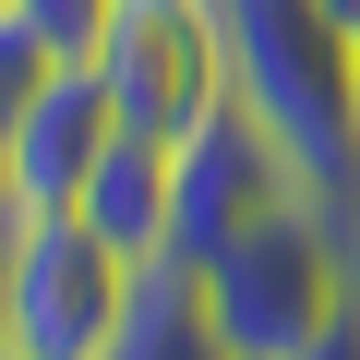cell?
<instances>
[{
  "instance_id": "cell-5",
  "label": "cell",
  "mask_w": 360,
  "mask_h": 360,
  "mask_svg": "<svg viewBox=\"0 0 360 360\" xmlns=\"http://www.w3.org/2000/svg\"><path fill=\"white\" fill-rule=\"evenodd\" d=\"M276 193H300L288 180V144L240 108V96H217L193 132H180V217H168V264H205L217 240H240Z\"/></svg>"
},
{
  "instance_id": "cell-12",
  "label": "cell",
  "mask_w": 360,
  "mask_h": 360,
  "mask_svg": "<svg viewBox=\"0 0 360 360\" xmlns=\"http://www.w3.org/2000/svg\"><path fill=\"white\" fill-rule=\"evenodd\" d=\"M13 240H25V193L0 180V276H13Z\"/></svg>"
},
{
  "instance_id": "cell-3",
  "label": "cell",
  "mask_w": 360,
  "mask_h": 360,
  "mask_svg": "<svg viewBox=\"0 0 360 360\" xmlns=\"http://www.w3.org/2000/svg\"><path fill=\"white\" fill-rule=\"evenodd\" d=\"M132 252L96 240L72 205H25V240H13V276H0V360H108L120 312H132Z\"/></svg>"
},
{
  "instance_id": "cell-8",
  "label": "cell",
  "mask_w": 360,
  "mask_h": 360,
  "mask_svg": "<svg viewBox=\"0 0 360 360\" xmlns=\"http://www.w3.org/2000/svg\"><path fill=\"white\" fill-rule=\"evenodd\" d=\"M108 360H240V348H229V324H217V300H205L193 264H144Z\"/></svg>"
},
{
  "instance_id": "cell-14",
  "label": "cell",
  "mask_w": 360,
  "mask_h": 360,
  "mask_svg": "<svg viewBox=\"0 0 360 360\" xmlns=\"http://www.w3.org/2000/svg\"><path fill=\"white\" fill-rule=\"evenodd\" d=\"M348 312H360V205H348Z\"/></svg>"
},
{
  "instance_id": "cell-2",
  "label": "cell",
  "mask_w": 360,
  "mask_h": 360,
  "mask_svg": "<svg viewBox=\"0 0 360 360\" xmlns=\"http://www.w3.org/2000/svg\"><path fill=\"white\" fill-rule=\"evenodd\" d=\"M193 276H205V300H217V324H229L240 360H288V348H312V336L348 312V205L276 193V205H264L240 240H217Z\"/></svg>"
},
{
  "instance_id": "cell-11",
  "label": "cell",
  "mask_w": 360,
  "mask_h": 360,
  "mask_svg": "<svg viewBox=\"0 0 360 360\" xmlns=\"http://www.w3.org/2000/svg\"><path fill=\"white\" fill-rule=\"evenodd\" d=\"M288 360H360V312H336V324H324L312 348H288Z\"/></svg>"
},
{
  "instance_id": "cell-10",
  "label": "cell",
  "mask_w": 360,
  "mask_h": 360,
  "mask_svg": "<svg viewBox=\"0 0 360 360\" xmlns=\"http://www.w3.org/2000/svg\"><path fill=\"white\" fill-rule=\"evenodd\" d=\"M0 13H25L49 60H96V37H108V13H120V0H0Z\"/></svg>"
},
{
  "instance_id": "cell-1",
  "label": "cell",
  "mask_w": 360,
  "mask_h": 360,
  "mask_svg": "<svg viewBox=\"0 0 360 360\" xmlns=\"http://www.w3.org/2000/svg\"><path fill=\"white\" fill-rule=\"evenodd\" d=\"M217 25H229L240 108L288 144V180L324 205H360V84H348L336 0H217Z\"/></svg>"
},
{
  "instance_id": "cell-4",
  "label": "cell",
  "mask_w": 360,
  "mask_h": 360,
  "mask_svg": "<svg viewBox=\"0 0 360 360\" xmlns=\"http://www.w3.org/2000/svg\"><path fill=\"white\" fill-rule=\"evenodd\" d=\"M96 84H108V108H120V132L180 144L217 96H240L217 0H120L108 37H96Z\"/></svg>"
},
{
  "instance_id": "cell-6",
  "label": "cell",
  "mask_w": 360,
  "mask_h": 360,
  "mask_svg": "<svg viewBox=\"0 0 360 360\" xmlns=\"http://www.w3.org/2000/svg\"><path fill=\"white\" fill-rule=\"evenodd\" d=\"M120 144V108H108V84H96V60H60L49 84H37V108H25V132H13V156H0V180L49 217V205H84V180H96V156Z\"/></svg>"
},
{
  "instance_id": "cell-7",
  "label": "cell",
  "mask_w": 360,
  "mask_h": 360,
  "mask_svg": "<svg viewBox=\"0 0 360 360\" xmlns=\"http://www.w3.org/2000/svg\"><path fill=\"white\" fill-rule=\"evenodd\" d=\"M96 240H120L132 264H168V217H180V144H156V132H120L108 156H96V180H84V205H72Z\"/></svg>"
},
{
  "instance_id": "cell-13",
  "label": "cell",
  "mask_w": 360,
  "mask_h": 360,
  "mask_svg": "<svg viewBox=\"0 0 360 360\" xmlns=\"http://www.w3.org/2000/svg\"><path fill=\"white\" fill-rule=\"evenodd\" d=\"M336 37H348V84H360V0H336Z\"/></svg>"
},
{
  "instance_id": "cell-9",
  "label": "cell",
  "mask_w": 360,
  "mask_h": 360,
  "mask_svg": "<svg viewBox=\"0 0 360 360\" xmlns=\"http://www.w3.org/2000/svg\"><path fill=\"white\" fill-rule=\"evenodd\" d=\"M49 72H60V60L37 49V25H25V13H0V156H13V132H25V108H37Z\"/></svg>"
}]
</instances>
